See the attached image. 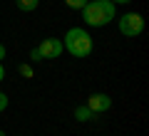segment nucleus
<instances>
[{
    "mask_svg": "<svg viewBox=\"0 0 149 136\" xmlns=\"http://www.w3.org/2000/svg\"><path fill=\"white\" fill-rule=\"evenodd\" d=\"M5 79V67H3V62H0V82Z\"/></svg>",
    "mask_w": 149,
    "mask_h": 136,
    "instance_id": "13",
    "label": "nucleus"
},
{
    "mask_svg": "<svg viewBox=\"0 0 149 136\" xmlns=\"http://www.w3.org/2000/svg\"><path fill=\"white\" fill-rule=\"evenodd\" d=\"M65 5L72 8V10H82V8L87 5V0H65Z\"/></svg>",
    "mask_w": 149,
    "mask_h": 136,
    "instance_id": "9",
    "label": "nucleus"
},
{
    "mask_svg": "<svg viewBox=\"0 0 149 136\" xmlns=\"http://www.w3.org/2000/svg\"><path fill=\"white\" fill-rule=\"evenodd\" d=\"M117 25H119V32L124 37H137L144 30V17L139 12H127V15H122L117 20Z\"/></svg>",
    "mask_w": 149,
    "mask_h": 136,
    "instance_id": "3",
    "label": "nucleus"
},
{
    "mask_svg": "<svg viewBox=\"0 0 149 136\" xmlns=\"http://www.w3.org/2000/svg\"><path fill=\"white\" fill-rule=\"evenodd\" d=\"M62 47L67 50L72 57L77 59H85L92 55V37L85 27H70L62 37Z\"/></svg>",
    "mask_w": 149,
    "mask_h": 136,
    "instance_id": "2",
    "label": "nucleus"
},
{
    "mask_svg": "<svg viewBox=\"0 0 149 136\" xmlns=\"http://www.w3.org/2000/svg\"><path fill=\"white\" fill-rule=\"evenodd\" d=\"M0 59H5V45H0Z\"/></svg>",
    "mask_w": 149,
    "mask_h": 136,
    "instance_id": "14",
    "label": "nucleus"
},
{
    "mask_svg": "<svg viewBox=\"0 0 149 136\" xmlns=\"http://www.w3.org/2000/svg\"><path fill=\"white\" fill-rule=\"evenodd\" d=\"M0 136H5V131H0Z\"/></svg>",
    "mask_w": 149,
    "mask_h": 136,
    "instance_id": "15",
    "label": "nucleus"
},
{
    "mask_svg": "<svg viewBox=\"0 0 149 136\" xmlns=\"http://www.w3.org/2000/svg\"><path fill=\"white\" fill-rule=\"evenodd\" d=\"M82 20L87 27H104L114 20V3L109 0H87L82 8Z\"/></svg>",
    "mask_w": 149,
    "mask_h": 136,
    "instance_id": "1",
    "label": "nucleus"
},
{
    "mask_svg": "<svg viewBox=\"0 0 149 136\" xmlns=\"http://www.w3.org/2000/svg\"><path fill=\"white\" fill-rule=\"evenodd\" d=\"M87 109H90L92 114H102V111L112 109V97L109 94H90V99H87Z\"/></svg>",
    "mask_w": 149,
    "mask_h": 136,
    "instance_id": "5",
    "label": "nucleus"
},
{
    "mask_svg": "<svg viewBox=\"0 0 149 136\" xmlns=\"http://www.w3.org/2000/svg\"><path fill=\"white\" fill-rule=\"evenodd\" d=\"M17 72H20L25 79H32V77H35V69H32V64H27V62H22L20 67H17Z\"/></svg>",
    "mask_w": 149,
    "mask_h": 136,
    "instance_id": "8",
    "label": "nucleus"
},
{
    "mask_svg": "<svg viewBox=\"0 0 149 136\" xmlns=\"http://www.w3.org/2000/svg\"><path fill=\"white\" fill-rule=\"evenodd\" d=\"M8 101H10V99H8V94H5V92H0V111L8 109Z\"/></svg>",
    "mask_w": 149,
    "mask_h": 136,
    "instance_id": "10",
    "label": "nucleus"
},
{
    "mask_svg": "<svg viewBox=\"0 0 149 136\" xmlns=\"http://www.w3.org/2000/svg\"><path fill=\"white\" fill-rule=\"evenodd\" d=\"M109 3H114V5H127V3H132V0H109Z\"/></svg>",
    "mask_w": 149,
    "mask_h": 136,
    "instance_id": "12",
    "label": "nucleus"
},
{
    "mask_svg": "<svg viewBox=\"0 0 149 136\" xmlns=\"http://www.w3.org/2000/svg\"><path fill=\"white\" fill-rule=\"evenodd\" d=\"M74 119L85 124V121H92V119H95V114H92V111L87 109V104H85V106H77V109H74Z\"/></svg>",
    "mask_w": 149,
    "mask_h": 136,
    "instance_id": "7",
    "label": "nucleus"
},
{
    "mask_svg": "<svg viewBox=\"0 0 149 136\" xmlns=\"http://www.w3.org/2000/svg\"><path fill=\"white\" fill-rule=\"evenodd\" d=\"M30 59H32V62H42V55L37 52V47H32V50H30Z\"/></svg>",
    "mask_w": 149,
    "mask_h": 136,
    "instance_id": "11",
    "label": "nucleus"
},
{
    "mask_svg": "<svg viewBox=\"0 0 149 136\" xmlns=\"http://www.w3.org/2000/svg\"><path fill=\"white\" fill-rule=\"evenodd\" d=\"M37 5H40V0H15V8L22 12H32L37 10Z\"/></svg>",
    "mask_w": 149,
    "mask_h": 136,
    "instance_id": "6",
    "label": "nucleus"
},
{
    "mask_svg": "<svg viewBox=\"0 0 149 136\" xmlns=\"http://www.w3.org/2000/svg\"><path fill=\"white\" fill-rule=\"evenodd\" d=\"M37 52L42 55V59H57L60 55L65 52L62 40H57V37H47V40H42L40 45H37Z\"/></svg>",
    "mask_w": 149,
    "mask_h": 136,
    "instance_id": "4",
    "label": "nucleus"
}]
</instances>
